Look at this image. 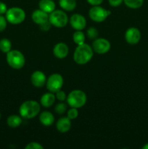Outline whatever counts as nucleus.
<instances>
[{
	"label": "nucleus",
	"mask_w": 148,
	"mask_h": 149,
	"mask_svg": "<svg viewBox=\"0 0 148 149\" xmlns=\"http://www.w3.org/2000/svg\"><path fill=\"white\" fill-rule=\"evenodd\" d=\"M94 54L92 47L84 43L77 46L73 53V60L78 65H84L91 60Z\"/></svg>",
	"instance_id": "nucleus-1"
},
{
	"label": "nucleus",
	"mask_w": 148,
	"mask_h": 149,
	"mask_svg": "<svg viewBox=\"0 0 148 149\" xmlns=\"http://www.w3.org/2000/svg\"><path fill=\"white\" fill-rule=\"evenodd\" d=\"M41 111L39 103L36 100H26L23 102L20 106L19 113L23 119H30L36 117Z\"/></svg>",
	"instance_id": "nucleus-2"
},
{
	"label": "nucleus",
	"mask_w": 148,
	"mask_h": 149,
	"mask_svg": "<svg viewBox=\"0 0 148 149\" xmlns=\"http://www.w3.org/2000/svg\"><path fill=\"white\" fill-rule=\"evenodd\" d=\"M66 100L71 107L80 109L86 104L87 97L86 93L82 90H74L68 94Z\"/></svg>",
	"instance_id": "nucleus-3"
},
{
	"label": "nucleus",
	"mask_w": 148,
	"mask_h": 149,
	"mask_svg": "<svg viewBox=\"0 0 148 149\" xmlns=\"http://www.w3.org/2000/svg\"><path fill=\"white\" fill-rule=\"evenodd\" d=\"M6 60L11 68L14 69H21L25 65L26 63V58L24 55L17 49L10 50L7 53Z\"/></svg>",
	"instance_id": "nucleus-4"
},
{
	"label": "nucleus",
	"mask_w": 148,
	"mask_h": 149,
	"mask_svg": "<svg viewBox=\"0 0 148 149\" xmlns=\"http://www.w3.org/2000/svg\"><path fill=\"white\" fill-rule=\"evenodd\" d=\"M5 15L7 22L13 25L20 24L24 21L26 18V13L24 10L17 7H13L7 9Z\"/></svg>",
	"instance_id": "nucleus-5"
},
{
	"label": "nucleus",
	"mask_w": 148,
	"mask_h": 149,
	"mask_svg": "<svg viewBox=\"0 0 148 149\" xmlns=\"http://www.w3.org/2000/svg\"><path fill=\"white\" fill-rule=\"evenodd\" d=\"M49 20L52 26L57 28H63L68 24V17L66 13L60 10H55L49 13Z\"/></svg>",
	"instance_id": "nucleus-6"
},
{
	"label": "nucleus",
	"mask_w": 148,
	"mask_h": 149,
	"mask_svg": "<svg viewBox=\"0 0 148 149\" xmlns=\"http://www.w3.org/2000/svg\"><path fill=\"white\" fill-rule=\"evenodd\" d=\"M111 12L105 10L100 5H95L91 7L89 11V16L90 18L97 23H102L107 18Z\"/></svg>",
	"instance_id": "nucleus-7"
},
{
	"label": "nucleus",
	"mask_w": 148,
	"mask_h": 149,
	"mask_svg": "<svg viewBox=\"0 0 148 149\" xmlns=\"http://www.w3.org/2000/svg\"><path fill=\"white\" fill-rule=\"evenodd\" d=\"M63 77L59 74H53L46 79V89L51 93H55L58 90H61L63 85Z\"/></svg>",
	"instance_id": "nucleus-8"
},
{
	"label": "nucleus",
	"mask_w": 148,
	"mask_h": 149,
	"mask_svg": "<svg viewBox=\"0 0 148 149\" xmlns=\"http://www.w3.org/2000/svg\"><path fill=\"white\" fill-rule=\"evenodd\" d=\"M92 49L97 54H105L110 49L111 45L107 39L104 38H97L92 43Z\"/></svg>",
	"instance_id": "nucleus-9"
},
{
	"label": "nucleus",
	"mask_w": 148,
	"mask_h": 149,
	"mask_svg": "<svg viewBox=\"0 0 148 149\" xmlns=\"http://www.w3.org/2000/svg\"><path fill=\"white\" fill-rule=\"evenodd\" d=\"M70 24L71 27L76 31H82L86 26V20L84 15L75 13L70 18Z\"/></svg>",
	"instance_id": "nucleus-10"
},
{
	"label": "nucleus",
	"mask_w": 148,
	"mask_h": 149,
	"mask_svg": "<svg viewBox=\"0 0 148 149\" xmlns=\"http://www.w3.org/2000/svg\"><path fill=\"white\" fill-rule=\"evenodd\" d=\"M125 39L129 45H136L141 39L140 31L134 27H131L125 33Z\"/></svg>",
	"instance_id": "nucleus-11"
},
{
	"label": "nucleus",
	"mask_w": 148,
	"mask_h": 149,
	"mask_svg": "<svg viewBox=\"0 0 148 149\" xmlns=\"http://www.w3.org/2000/svg\"><path fill=\"white\" fill-rule=\"evenodd\" d=\"M46 77L42 71H36L30 76L31 84L36 87H42L46 84Z\"/></svg>",
	"instance_id": "nucleus-12"
},
{
	"label": "nucleus",
	"mask_w": 148,
	"mask_h": 149,
	"mask_svg": "<svg viewBox=\"0 0 148 149\" xmlns=\"http://www.w3.org/2000/svg\"><path fill=\"white\" fill-rule=\"evenodd\" d=\"M69 52L68 46L64 42H59L56 44L53 48V54L57 58L63 59L66 58Z\"/></svg>",
	"instance_id": "nucleus-13"
},
{
	"label": "nucleus",
	"mask_w": 148,
	"mask_h": 149,
	"mask_svg": "<svg viewBox=\"0 0 148 149\" xmlns=\"http://www.w3.org/2000/svg\"><path fill=\"white\" fill-rule=\"evenodd\" d=\"M71 121L68 116L59 118L56 123V128L61 133H65L71 130Z\"/></svg>",
	"instance_id": "nucleus-14"
},
{
	"label": "nucleus",
	"mask_w": 148,
	"mask_h": 149,
	"mask_svg": "<svg viewBox=\"0 0 148 149\" xmlns=\"http://www.w3.org/2000/svg\"><path fill=\"white\" fill-rule=\"evenodd\" d=\"M31 18L35 23L41 25L44 22L49 20V15L48 13H45L44 11L39 9V10H36L33 12L31 15Z\"/></svg>",
	"instance_id": "nucleus-15"
},
{
	"label": "nucleus",
	"mask_w": 148,
	"mask_h": 149,
	"mask_svg": "<svg viewBox=\"0 0 148 149\" xmlns=\"http://www.w3.org/2000/svg\"><path fill=\"white\" fill-rule=\"evenodd\" d=\"M56 97L55 93H46L41 96L40 100V103L42 106L45 108H49L55 103Z\"/></svg>",
	"instance_id": "nucleus-16"
},
{
	"label": "nucleus",
	"mask_w": 148,
	"mask_h": 149,
	"mask_svg": "<svg viewBox=\"0 0 148 149\" xmlns=\"http://www.w3.org/2000/svg\"><path fill=\"white\" fill-rule=\"evenodd\" d=\"M39 121L44 126H51L55 122V116L51 112L44 111L39 115Z\"/></svg>",
	"instance_id": "nucleus-17"
},
{
	"label": "nucleus",
	"mask_w": 148,
	"mask_h": 149,
	"mask_svg": "<svg viewBox=\"0 0 148 149\" xmlns=\"http://www.w3.org/2000/svg\"><path fill=\"white\" fill-rule=\"evenodd\" d=\"M39 9L49 14L55 10L56 5L53 0H40L39 2Z\"/></svg>",
	"instance_id": "nucleus-18"
},
{
	"label": "nucleus",
	"mask_w": 148,
	"mask_h": 149,
	"mask_svg": "<svg viewBox=\"0 0 148 149\" xmlns=\"http://www.w3.org/2000/svg\"><path fill=\"white\" fill-rule=\"evenodd\" d=\"M59 4L61 8L65 11L71 12L76 7L75 0H59Z\"/></svg>",
	"instance_id": "nucleus-19"
},
{
	"label": "nucleus",
	"mask_w": 148,
	"mask_h": 149,
	"mask_svg": "<svg viewBox=\"0 0 148 149\" xmlns=\"http://www.w3.org/2000/svg\"><path fill=\"white\" fill-rule=\"evenodd\" d=\"M22 117L18 115L13 114L9 116L7 119V123L10 127L11 128H16L18 127L22 124Z\"/></svg>",
	"instance_id": "nucleus-20"
},
{
	"label": "nucleus",
	"mask_w": 148,
	"mask_h": 149,
	"mask_svg": "<svg viewBox=\"0 0 148 149\" xmlns=\"http://www.w3.org/2000/svg\"><path fill=\"white\" fill-rule=\"evenodd\" d=\"M12 43L7 38H3L0 40V50L4 53H7L11 50Z\"/></svg>",
	"instance_id": "nucleus-21"
},
{
	"label": "nucleus",
	"mask_w": 148,
	"mask_h": 149,
	"mask_svg": "<svg viewBox=\"0 0 148 149\" xmlns=\"http://www.w3.org/2000/svg\"><path fill=\"white\" fill-rule=\"evenodd\" d=\"M73 40L77 45L85 43V34L81 31H76L73 35Z\"/></svg>",
	"instance_id": "nucleus-22"
},
{
	"label": "nucleus",
	"mask_w": 148,
	"mask_h": 149,
	"mask_svg": "<svg viewBox=\"0 0 148 149\" xmlns=\"http://www.w3.org/2000/svg\"><path fill=\"white\" fill-rule=\"evenodd\" d=\"M124 4L131 9H138L142 6L144 0H123Z\"/></svg>",
	"instance_id": "nucleus-23"
},
{
	"label": "nucleus",
	"mask_w": 148,
	"mask_h": 149,
	"mask_svg": "<svg viewBox=\"0 0 148 149\" xmlns=\"http://www.w3.org/2000/svg\"><path fill=\"white\" fill-rule=\"evenodd\" d=\"M98 35V31H97V29H95V28L90 27L87 29L86 36L89 39H91V40H94V39H97Z\"/></svg>",
	"instance_id": "nucleus-24"
},
{
	"label": "nucleus",
	"mask_w": 148,
	"mask_h": 149,
	"mask_svg": "<svg viewBox=\"0 0 148 149\" xmlns=\"http://www.w3.org/2000/svg\"><path fill=\"white\" fill-rule=\"evenodd\" d=\"M66 110L67 104L65 103H62V102L57 103L55 107V111L59 115L63 114V113L66 111Z\"/></svg>",
	"instance_id": "nucleus-25"
},
{
	"label": "nucleus",
	"mask_w": 148,
	"mask_h": 149,
	"mask_svg": "<svg viewBox=\"0 0 148 149\" xmlns=\"http://www.w3.org/2000/svg\"><path fill=\"white\" fill-rule=\"evenodd\" d=\"M67 116L71 120L75 119L78 116V111L76 108L71 107V109L67 112Z\"/></svg>",
	"instance_id": "nucleus-26"
},
{
	"label": "nucleus",
	"mask_w": 148,
	"mask_h": 149,
	"mask_svg": "<svg viewBox=\"0 0 148 149\" xmlns=\"http://www.w3.org/2000/svg\"><path fill=\"white\" fill-rule=\"evenodd\" d=\"M26 149H43L44 146L37 142H30L25 147Z\"/></svg>",
	"instance_id": "nucleus-27"
},
{
	"label": "nucleus",
	"mask_w": 148,
	"mask_h": 149,
	"mask_svg": "<svg viewBox=\"0 0 148 149\" xmlns=\"http://www.w3.org/2000/svg\"><path fill=\"white\" fill-rule=\"evenodd\" d=\"M55 97H56V99H57L59 101H64L65 100H66L67 95L65 94V93L64 91H62V90H58L57 92L55 93Z\"/></svg>",
	"instance_id": "nucleus-28"
},
{
	"label": "nucleus",
	"mask_w": 148,
	"mask_h": 149,
	"mask_svg": "<svg viewBox=\"0 0 148 149\" xmlns=\"http://www.w3.org/2000/svg\"><path fill=\"white\" fill-rule=\"evenodd\" d=\"M7 20L3 15H0V32H2L3 31L5 30L7 27Z\"/></svg>",
	"instance_id": "nucleus-29"
},
{
	"label": "nucleus",
	"mask_w": 148,
	"mask_h": 149,
	"mask_svg": "<svg viewBox=\"0 0 148 149\" xmlns=\"http://www.w3.org/2000/svg\"><path fill=\"white\" fill-rule=\"evenodd\" d=\"M39 26H40L41 30L43 31H49V29H51L52 24H51V23L49 22V20H47V21L44 22V23L39 25Z\"/></svg>",
	"instance_id": "nucleus-30"
},
{
	"label": "nucleus",
	"mask_w": 148,
	"mask_h": 149,
	"mask_svg": "<svg viewBox=\"0 0 148 149\" xmlns=\"http://www.w3.org/2000/svg\"><path fill=\"white\" fill-rule=\"evenodd\" d=\"M123 1V0H108V2L110 4V6L112 7H118L119 5L122 4V2Z\"/></svg>",
	"instance_id": "nucleus-31"
},
{
	"label": "nucleus",
	"mask_w": 148,
	"mask_h": 149,
	"mask_svg": "<svg viewBox=\"0 0 148 149\" xmlns=\"http://www.w3.org/2000/svg\"><path fill=\"white\" fill-rule=\"evenodd\" d=\"M7 7L5 3L0 1V15H4L7 13Z\"/></svg>",
	"instance_id": "nucleus-32"
},
{
	"label": "nucleus",
	"mask_w": 148,
	"mask_h": 149,
	"mask_svg": "<svg viewBox=\"0 0 148 149\" xmlns=\"http://www.w3.org/2000/svg\"><path fill=\"white\" fill-rule=\"evenodd\" d=\"M89 4H90L92 6L95 5H100L102 3L103 0H86Z\"/></svg>",
	"instance_id": "nucleus-33"
},
{
	"label": "nucleus",
	"mask_w": 148,
	"mask_h": 149,
	"mask_svg": "<svg viewBox=\"0 0 148 149\" xmlns=\"http://www.w3.org/2000/svg\"><path fill=\"white\" fill-rule=\"evenodd\" d=\"M143 149H148V143H146L143 147H142Z\"/></svg>",
	"instance_id": "nucleus-34"
},
{
	"label": "nucleus",
	"mask_w": 148,
	"mask_h": 149,
	"mask_svg": "<svg viewBox=\"0 0 148 149\" xmlns=\"http://www.w3.org/2000/svg\"><path fill=\"white\" fill-rule=\"evenodd\" d=\"M1 113H0V119H1Z\"/></svg>",
	"instance_id": "nucleus-35"
}]
</instances>
